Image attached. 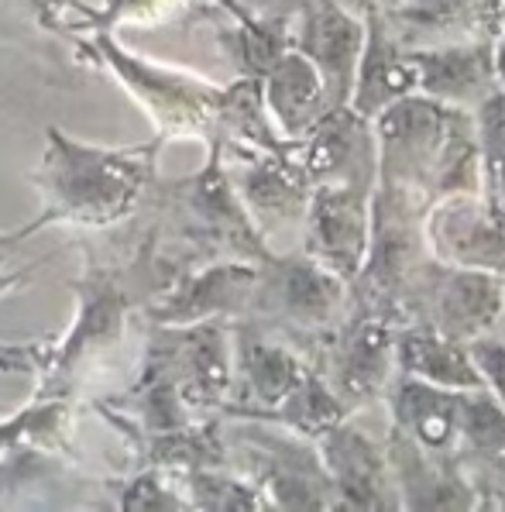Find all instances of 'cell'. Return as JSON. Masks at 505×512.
Segmentation results:
<instances>
[{"label":"cell","instance_id":"cell-14","mask_svg":"<svg viewBox=\"0 0 505 512\" xmlns=\"http://www.w3.org/2000/svg\"><path fill=\"white\" fill-rule=\"evenodd\" d=\"M293 155L313 186H378V138L351 104L330 110Z\"/></svg>","mask_w":505,"mask_h":512},{"label":"cell","instance_id":"cell-15","mask_svg":"<svg viewBox=\"0 0 505 512\" xmlns=\"http://www.w3.org/2000/svg\"><path fill=\"white\" fill-rule=\"evenodd\" d=\"M426 238L440 262L461 269H485L505 275V210L475 193L437 200L426 214Z\"/></svg>","mask_w":505,"mask_h":512},{"label":"cell","instance_id":"cell-17","mask_svg":"<svg viewBox=\"0 0 505 512\" xmlns=\"http://www.w3.org/2000/svg\"><path fill=\"white\" fill-rule=\"evenodd\" d=\"M420 73V93L457 110H475L502 90L495 73V38L409 49Z\"/></svg>","mask_w":505,"mask_h":512},{"label":"cell","instance_id":"cell-25","mask_svg":"<svg viewBox=\"0 0 505 512\" xmlns=\"http://www.w3.org/2000/svg\"><path fill=\"white\" fill-rule=\"evenodd\" d=\"M100 492L114 509H189L183 471L169 468H128L121 478H104Z\"/></svg>","mask_w":505,"mask_h":512},{"label":"cell","instance_id":"cell-2","mask_svg":"<svg viewBox=\"0 0 505 512\" xmlns=\"http://www.w3.org/2000/svg\"><path fill=\"white\" fill-rule=\"evenodd\" d=\"M145 210L159 220L165 248L186 265L220 258L258 265L275 255L227 172L220 141H210L207 162L196 172L183 179H155Z\"/></svg>","mask_w":505,"mask_h":512},{"label":"cell","instance_id":"cell-16","mask_svg":"<svg viewBox=\"0 0 505 512\" xmlns=\"http://www.w3.org/2000/svg\"><path fill=\"white\" fill-rule=\"evenodd\" d=\"M317 451L341 506L389 509L399 502L389 447L375 444L358 427H351V416L344 423H337V427H330L323 437H317Z\"/></svg>","mask_w":505,"mask_h":512},{"label":"cell","instance_id":"cell-18","mask_svg":"<svg viewBox=\"0 0 505 512\" xmlns=\"http://www.w3.org/2000/svg\"><path fill=\"white\" fill-rule=\"evenodd\" d=\"M389 461L399 488V506L406 509H471L481 502L475 482L454 454H433L392 427Z\"/></svg>","mask_w":505,"mask_h":512},{"label":"cell","instance_id":"cell-27","mask_svg":"<svg viewBox=\"0 0 505 512\" xmlns=\"http://www.w3.org/2000/svg\"><path fill=\"white\" fill-rule=\"evenodd\" d=\"M189 509H268V499L251 478L227 468H196L183 475Z\"/></svg>","mask_w":505,"mask_h":512},{"label":"cell","instance_id":"cell-22","mask_svg":"<svg viewBox=\"0 0 505 512\" xmlns=\"http://www.w3.org/2000/svg\"><path fill=\"white\" fill-rule=\"evenodd\" d=\"M396 351H399V375L423 378V382L447 385V389H461V392L485 385L481 368L468 344L440 334V330L430 324L399 327Z\"/></svg>","mask_w":505,"mask_h":512},{"label":"cell","instance_id":"cell-21","mask_svg":"<svg viewBox=\"0 0 505 512\" xmlns=\"http://www.w3.org/2000/svg\"><path fill=\"white\" fill-rule=\"evenodd\" d=\"M262 86H265V104L275 117V128L282 131L286 141H303L334 110L320 69L296 45L268 69Z\"/></svg>","mask_w":505,"mask_h":512},{"label":"cell","instance_id":"cell-30","mask_svg":"<svg viewBox=\"0 0 505 512\" xmlns=\"http://www.w3.org/2000/svg\"><path fill=\"white\" fill-rule=\"evenodd\" d=\"M69 248H73V244H66V248L52 251L49 258H59L62 251H69ZM49 258H38V262H28L25 269H14V272H4V275H0V296L11 293V289H18V286H25V282H31V275H35L38 269H42V265L49 262Z\"/></svg>","mask_w":505,"mask_h":512},{"label":"cell","instance_id":"cell-7","mask_svg":"<svg viewBox=\"0 0 505 512\" xmlns=\"http://www.w3.org/2000/svg\"><path fill=\"white\" fill-rule=\"evenodd\" d=\"M399 327V320L385 317V313L354 306V313H347L341 324L323 337L317 368L351 413L389 392L399 378L392 375L399 372Z\"/></svg>","mask_w":505,"mask_h":512},{"label":"cell","instance_id":"cell-23","mask_svg":"<svg viewBox=\"0 0 505 512\" xmlns=\"http://www.w3.org/2000/svg\"><path fill=\"white\" fill-rule=\"evenodd\" d=\"M457 461L464 468L475 464V475H485L488 482L505 485V406L495 399V392L488 385L464 392ZM475 475H471V482H475Z\"/></svg>","mask_w":505,"mask_h":512},{"label":"cell","instance_id":"cell-33","mask_svg":"<svg viewBox=\"0 0 505 512\" xmlns=\"http://www.w3.org/2000/svg\"><path fill=\"white\" fill-rule=\"evenodd\" d=\"M495 73H499V83L505 90V28L495 35Z\"/></svg>","mask_w":505,"mask_h":512},{"label":"cell","instance_id":"cell-10","mask_svg":"<svg viewBox=\"0 0 505 512\" xmlns=\"http://www.w3.org/2000/svg\"><path fill=\"white\" fill-rule=\"evenodd\" d=\"M262 265V262H258ZM255 262H200L172 279L169 289L148 303V324H203V320H241L251 313L258 286Z\"/></svg>","mask_w":505,"mask_h":512},{"label":"cell","instance_id":"cell-3","mask_svg":"<svg viewBox=\"0 0 505 512\" xmlns=\"http://www.w3.org/2000/svg\"><path fill=\"white\" fill-rule=\"evenodd\" d=\"M80 66L100 69L148 114L159 138H196L203 145L217 141V107L224 86L200 80L189 69L165 66L128 52L114 31H90L80 38Z\"/></svg>","mask_w":505,"mask_h":512},{"label":"cell","instance_id":"cell-28","mask_svg":"<svg viewBox=\"0 0 505 512\" xmlns=\"http://www.w3.org/2000/svg\"><path fill=\"white\" fill-rule=\"evenodd\" d=\"M468 348H471V354H475L485 385L495 392V399L505 406V337L502 334H488V337L471 341Z\"/></svg>","mask_w":505,"mask_h":512},{"label":"cell","instance_id":"cell-34","mask_svg":"<svg viewBox=\"0 0 505 512\" xmlns=\"http://www.w3.org/2000/svg\"><path fill=\"white\" fill-rule=\"evenodd\" d=\"M499 21H502V28H505V0H499Z\"/></svg>","mask_w":505,"mask_h":512},{"label":"cell","instance_id":"cell-31","mask_svg":"<svg viewBox=\"0 0 505 512\" xmlns=\"http://www.w3.org/2000/svg\"><path fill=\"white\" fill-rule=\"evenodd\" d=\"M344 7H351L354 14H389V11H396V7L402 4V0H341Z\"/></svg>","mask_w":505,"mask_h":512},{"label":"cell","instance_id":"cell-35","mask_svg":"<svg viewBox=\"0 0 505 512\" xmlns=\"http://www.w3.org/2000/svg\"><path fill=\"white\" fill-rule=\"evenodd\" d=\"M499 334H502V337H505V320H502V327H499Z\"/></svg>","mask_w":505,"mask_h":512},{"label":"cell","instance_id":"cell-29","mask_svg":"<svg viewBox=\"0 0 505 512\" xmlns=\"http://www.w3.org/2000/svg\"><path fill=\"white\" fill-rule=\"evenodd\" d=\"M45 227H49V224H45V217L38 214V217H31L25 227H14V231H0V275L11 272L7 265L14 262V255L21 251V244L31 241L38 231H45Z\"/></svg>","mask_w":505,"mask_h":512},{"label":"cell","instance_id":"cell-12","mask_svg":"<svg viewBox=\"0 0 505 512\" xmlns=\"http://www.w3.org/2000/svg\"><path fill=\"white\" fill-rule=\"evenodd\" d=\"M372 193L365 186H313L303 251L344 282L358 279L372 248Z\"/></svg>","mask_w":505,"mask_h":512},{"label":"cell","instance_id":"cell-11","mask_svg":"<svg viewBox=\"0 0 505 512\" xmlns=\"http://www.w3.org/2000/svg\"><path fill=\"white\" fill-rule=\"evenodd\" d=\"M224 159L244 207L255 217V224L262 227L265 238H272L279 231H293V227H306L313 203V183L299 169L293 152H255V148L224 145Z\"/></svg>","mask_w":505,"mask_h":512},{"label":"cell","instance_id":"cell-5","mask_svg":"<svg viewBox=\"0 0 505 512\" xmlns=\"http://www.w3.org/2000/svg\"><path fill=\"white\" fill-rule=\"evenodd\" d=\"M138 372L159 375L196 420L220 416L234 396V320L148 324Z\"/></svg>","mask_w":505,"mask_h":512},{"label":"cell","instance_id":"cell-24","mask_svg":"<svg viewBox=\"0 0 505 512\" xmlns=\"http://www.w3.org/2000/svg\"><path fill=\"white\" fill-rule=\"evenodd\" d=\"M347 416H351V409L344 406V399L330 389V382L320 375V368L313 365V372L306 375L279 406L262 409V413H251V416H244V420H265L282 430H293L306 440H317L330 427L344 423Z\"/></svg>","mask_w":505,"mask_h":512},{"label":"cell","instance_id":"cell-6","mask_svg":"<svg viewBox=\"0 0 505 512\" xmlns=\"http://www.w3.org/2000/svg\"><path fill=\"white\" fill-rule=\"evenodd\" d=\"M347 286L337 272L313 255H272L258 265V286L251 299V320L279 330L299 348H313V365L323 337L347 317Z\"/></svg>","mask_w":505,"mask_h":512},{"label":"cell","instance_id":"cell-1","mask_svg":"<svg viewBox=\"0 0 505 512\" xmlns=\"http://www.w3.org/2000/svg\"><path fill=\"white\" fill-rule=\"evenodd\" d=\"M165 138L141 145H90L69 138L62 128H45V152L28 183L38 193V214L45 224H69L80 231H114L145 207Z\"/></svg>","mask_w":505,"mask_h":512},{"label":"cell","instance_id":"cell-4","mask_svg":"<svg viewBox=\"0 0 505 512\" xmlns=\"http://www.w3.org/2000/svg\"><path fill=\"white\" fill-rule=\"evenodd\" d=\"M227 458L231 468L251 478L268 499V509H334L337 492L323 468L317 440L293 430H275V423L224 416Z\"/></svg>","mask_w":505,"mask_h":512},{"label":"cell","instance_id":"cell-19","mask_svg":"<svg viewBox=\"0 0 505 512\" xmlns=\"http://www.w3.org/2000/svg\"><path fill=\"white\" fill-rule=\"evenodd\" d=\"M392 427L416 440L433 454H454L461 447V420H464V392L433 385L423 378L399 375L389 389Z\"/></svg>","mask_w":505,"mask_h":512},{"label":"cell","instance_id":"cell-8","mask_svg":"<svg viewBox=\"0 0 505 512\" xmlns=\"http://www.w3.org/2000/svg\"><path fill=\"white\" fill-rule=\"evenodd\" d=\"M505 320V275L433 262L409 310V324H430L440 334L471 344L499 334Z\"/></svg>","mask_w":505,"mask_h":512},{"label":"cell","instance_id":"cell-26","mask_svg":"<svg viewBox=\"0 0 505 512\" xmlns=\"http://www.w3.org/2000/svg\"><path fill=\"white\" fill-rule=\"evenodd\" d=\"M213 0H100L86 18L83 35L90 31H121L131 28H155L169 25V21L189 18V14H207Z\"/></svg>","mask_w":505,"mask_h":512},{"label":"cell","instance_id":"cell-20","mask_svg":"<svg viewBox=\"0 0 505 512\" xmlns=\"http://www.w3.org/2000/svg\"><path fill=\"white\" fill-rule=\"evenodd\" d=\"M365 21H368V42L358 66V80H354L351 107L361 117L375 121L396 100L409 97V93H420V73H416L413 52L392 35L385 14H365Z\"/></svg>","mask_w":505,"mask_h":512},{"label":"cell","instance_id":"cell-32","mask_svg":"<svg viewBox=\"0 0 505 512\" xmlns=\"http://www.w3.org/2000/svg\"><path fill=\"white\" fill-rule=\"evenodd\" d=\"M238 4L251 11H286V7H299V0H238Z\"/></svg>","mask_w":505,"mask_h":512},{"label":"cell","instance_id":"cell-9","mask_svg":"<svg viewBox=\"0 0 505 512\" xmlns=\"http://www.w3.org/2000/svg\"><path fill=\"white\" fill-rule=\"evenodd\" d=\"M313 372L296 341L251 317L234 320V396L220 416H251L275 409Z\"/></svg>","mask_w":505,"mask_h":512},{"label":"cell","instance_id":"cell-13","mask_svg":"<svg viewBox=\"0 0 505 512\" xmlns=\"http://www.w3.org/2000/svg\"><path fill=\"white\" fill-rule=\"evenodd\" d=\"M296 49L310 55L330 90V104L347 107L354 97L361 55L368 42V21L341 0H299Z\"/></svg>","mask_w":505,"mask_h":512}]
</instances>
